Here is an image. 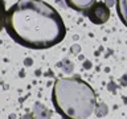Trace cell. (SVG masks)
Listing matches in <instances>:
<instances>
[{
  "label": "cell",
  "instance_id": "277c9868",
  "mask_svg": "<svg viewBox=\"0 0 127 119\" xmlns=\"http://www.w3.org/2000/svg\"><path fill=\"white\" fill-rule=\"evenodd\" d=\"M67 7L77 12H86L91 5L97 3V0H65Z\"/></svg>",
  "mask_w": 127,
  "mask_h": 119
},
{
  "label": "cell",
  "instance_id": "5b68a950",
  "mask_svg": "<svg viewBox=\"0 0 127 119\" xmlns=\"http://www.w3.org/2000/svg\"><path fill=\"white\" fill-rule=\"evenodd\" d=\"M115 8L121 21L127 28V0H115Z\"/></svg>",
  "mask_w": 127,
  "mask_h": 119
},
{
  "label": "cell",
  "instance_id": "6da1fadb",
  "mask_svg": "<svg viewBox=\"0 0 127 119\" xmlns=\"http://www.w3.org/2000/svg\"><path fill=\"white\" fill-rule=\"evenodd\" d=\"M8 36L28 49H49L65 38L66 27L58 11L44 0H20L4 15Z\"/></svg>",
  "mask_w": 127,
  "mask_h": 119
},
{
  "label": "cell",
  "instance_id": "3957f363",
  "mask_svg": "<svg viewBox=\"0 0 127 119\" xmlns=\"http://www.w3.org/2000/svg\"><path fill=\"white\" fill-rule=\"evenodd\" d=\"M87 19L95 25H102L109 21L110 19V8L102 1H97L94 5H91L86 12Z\"/></svg>",
  "mask_w": 127,
  "mask_h": 119
},
{
  "label": "cell",
  "instance_id": "7a4b0ae2",
  "mask_svg": "<svg viewBox=\"0 0 127 119\" xmlns=\"http://www.w3.org/2000/svg\"><path fill=\"white\" fill-rule=\"evenodd\" d=\"M52 102L61 117L87 119L97 106L94 89L78 75L58 78L52 89Z\"/></svg>",
  "mask_w": 127,
  "mask_h": 119
}]
</instances>
